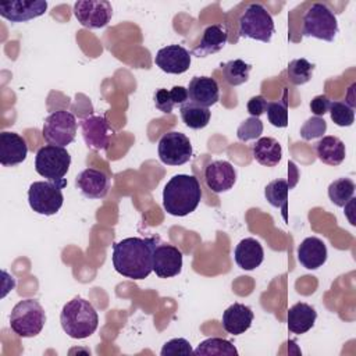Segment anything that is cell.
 Instances as JSON below:
<instances>
[{"mask_svg":"<svg viewBox=\"0 0 356 356\" xmlns=\"http://www.w3.org/2000/svg\"><path fill=\"white\" fill-rule=\"evenodd\" d=\"M327 131V122L321 117H310L306 120V122L300 127V136L305 140H312L316 138H320Z\"/></svg>","mask_w":356,"mask_h":356,"instance_id":"36","label":"cell"},{"mask_svg":"<svg viewBox=\"0 0 356 356\" xmlns=\"http://www.w3.org/2000/svg\"><path fill=\"white\" fill-rule=\"evenodd\" d=\"M338 31L335 14L323 3L312 4L303 15V36L332 42Z\"/></svg>","mask_w":356,"mask_h":356,"instance_id":"7","label":"cell"},{"mask_svg":"<svg viewBox=\"0 0 356 356\" xmlns=\"http://www.w3.org/2000/svg\"><path fill=\"white\" fill-rule=\"evenodd\" d=\"M353 193L355 182L350 178H338L328 186V197L338 207H345L353 197Z\"/></svg>","mask_w":356,"mask_h":356,"instance_id":"31","label":"cell"},{"mask_svg":"<svg viewBox=\"0 0 356 356\" xmlns=\"http://www.w3.org/2000/svg\"><path fill=\"white\" fill-rule=\"evenodd\" d=\"M74 15L85 28H104L111 21L113 7L106 0H78L74 4Z\"/></svg>","mask_w":356,"mask_h":356,"instance_id":"11","label":"cell"},{"mask_svg":"<svg viewBox=\"0 0 356 356\" xmlns=\"http://www.w3.org/2000/svg\"><path fill=\"white\" fill-rule=\"evenodd\" d=\"M182 270V252L168 243H160L153 252V271L160 278L175 277Z\"/></svg>","mask_w":356,"mask_h":356,"instance_id":"13","label":"cell"},{"mask_svg":"<svg viewBox=\"0 0 356 356\" xmlns=\"http://www.w3.org/2000/svg\"><path fill=\"white\" fill-rule=\"evenodd\" d=\"M159 157L167 165H182L192 157V145L189 138L177 131L164 134L159 140Z\"/></svg>","mask_w":356,"mask_h":356,"instance_id":"10","label":"cell"},{"mask_svg":"<svg viewBox=\"0 0 356 356\" xmlns=\"http://www.w3.org/2000/svg\"><path fill=\"white\" fill-rule=\"evenodd\" d=\"M221 68H222V75L227 83L231 86H239L249 79L252 65L245 63L241 58H236L225 64H221Z\"/></svg>","mask_w":356,"mask_h":356,"instance_id":"30","label":"cell"},{"mask_svg":"<svg viewBox=\"0 0 356 356\" xmlns=\"http://www.w3.org/2000/svg\"><path fill=\"white\" fill-rule=\"evenodd\" d=\"M267 100L261 96V95H257V96H253L249 99L248 102V113L250 114V117H260L261 114L266 113V108H267Z\"/></svg>","mask_w":356,"mask_h":356,"instance_id":"39","label":"cell"},{"mask_svg":"<svg viewBox=\"0 0 356 356\" xmlns=\"http://www.w3.org/2000/svg\"><path fill=\"white\" fill-rule=\"evenodd\" d=\"M314 71V64L309 63L306 58H295L288 64V79L293 85H305L312 79Z\"/></svg>","mask_w":356,"mask_h":356,"instance_id":"32","label":"cell"},{"mask_svg":"<svg viewBox=\"0 0 356 356\" xmlns=\"http://www.w3.org/2000/svg\"><path fill=\"white\" fill-rule=\"evenodd\" d=\"M228 40V29L221 24L209 25L202 35L200 43L192 50V54L196 57H207L220 51Z\"/></svg>","mask_w":356,"mask_h":356,"instance_id":"22","label":"cell"},{"mask_svg":"<svg viewBox=\"0 0 356 356\" xmlns=\"http://www.w3.org/2000/svg\"><path fill=\"white\" fill-rule=\"evenodd\" d=\"M179 113H181V118H182L184 124L192 129L204 128L209 124L210 115H211V113L207 107L195 104L189 100L186 103L181 104Z\"/></svg>","mask_w":356,"mask_h":356,"instance_id":"28","label":"cell"},{"mask_svg":"<svg viewBox=\"0 0 356 356\" xmlns=\"http://www.w3.org/2000/svg\"><path fill=\"white\" fill-rule=\"evenodd\" d=\"M46 313L35 299L19 300L11 310L10 327L22 338L36 337L44 327Z\"/></svg>","mask_w":356,"mask_h":356,"instance_id":"4","label":"cell"},{"mask_svg":"<svg viewBox=\"0 0 356 356\" xmlns=\"http://www.w3.org/2000/svg\"><path fill=\"white\" fill-rule=\"evenodd\" d=\"M320 161L328 165H339L346 156L345 143L337 136H323L314 146Z\"/></svg>","mask_w":356,"mask_h":356,"instance_id":"25","label":"cell"},{"mask_svg":"<svg viewBox=\"0 0 356 356\" xmlns=\"http://www.w3.org/2000/svg\"><path fill=\"white\" fill-rule=\"evenodd\" d=\"M28 146L25 139L15 134L4 131L0 134V164L14 167L26 159Z\"/></svg>","mask_w":356,"mask_h":356,"instance_id":"18","label":"cell"},{"mask_svg":"<svg viewBox=\"0 0 356 356\" xmlns=\"http://www.w3.org/2000/svg\"><path fill=\"white\" fill-rule=\"evenodd\" d=\"M200 199V184L196 177L188 174L174 175L163 191V207L175 217H185L195 211Z\"/></svg>","mask_w":356,"mask_h":356,"instance_id":"2","label":"cell"},{"mask_svg":"<svg viewBox=\"0 0 356 356\" xmlns=\"http://www.w3.org/2000/svg\"><path fill=\"white\" fill-rule=\"evenodd\" d=\"M76 188L88 199H103L110 189V178L96 168H85L75 178Z\"/></svg>","mask_w":356,"mask_h":356,"instance_id":"17","label":"cell"},{"mask_svg":"<svg viewBox=\"0 0 356 356\" xmlns=\"http://www.w3.org/2000/svg\"><path fill=\"white\" fill-rule=\"evenodd\" d=\"M239 36L268 43L274 33L271 14L259 3L249 4L239 17Z\"/></svg>","mask_w":356,"mask_h":356,"instance_id":"6","label":"cell"},{"mask_svg":"<svg viewBox=\"0 0 356 356\" xmlns=\"http://www.w3.org/2000/svg\"><path fill=\"white\" fill-rule=\"evenodd\" d=\"M317 312L313 306L298 302L288 310V330L296 335L307 332L316 323Z\"/></svg>","mask_w":356,"mask_h":356,"instance_id":"24","label":"cell"},{"mask_svg":"<svg viewBox=\"0 0 356 356\" xmlns=\"http://www.w3.org/2000/svg\"><path fill=\"white\" fill-rule=\"evenodd\" d=\"M296 182H289L286 179L278 178L271 181L264 188V197L266 200L277 209H281L282 217L285 221H288V193L291 188H293Z\"/></svg>","mask_w":356,"mask_h":356,"instance_id":"27","label":"cell"},{"mask_svg":"<svg viewBox=\"0 0 356 356\" xmlns=\"http://www.w3.org/2000/svg\"><path fill=\"white\" fill-rule=\"evenodd\" d=\"M331 100L325 95H317L310 102V110L316 117H323L325 113H328Z\"/></svg>","mask_w":356,"mask_h":356,"instance_id":"40","label":"cell"},{"mask_svg":"<svg viewBox=\"0 0 356 356\" xmlns=\"http://www.w3.org/2000/svg\"><path fill=\"white\" fill-rule=\"evenodd\" d=\"M153 100H154V106L157 110H160L161 113H165V114H170L174 108V102H172V97H171V93L170 90L167 89H157L154 92V96H153Z\"/></svg>","mask_w":356,"mask_h":356,"instance_id":"38","label":"cell"},{"mask_svg":"<svg viewBox=\"0 0 356 356\" xmlns=\"http://www.w3.org/2000/svg\"><path fill=\"white\" fill-rule=\"evenodd\" d=\"M71 156L65 147L56 145L42 146L35 156V170L49 181H61L68 172Z\"/></svg>","mask_w":356,"mask_h":356,"instance_id":"8","label":"cell"},{"mask_svg":"<svg viewBox=\"0 0 356 356\" xmlns=\"http://www.w3.org/2000/svg\"><path fill=\"white\" fill-rule=\"evenodd\" d=\"M47 10L44 0H14L0 4V15L11 22H25L43 15Z\"/></svg>","mask_w":356,"mask_h":356,"instance_id":"14","label":"cell"},{"mask_svg":"<svg viewBox=\"0 0 356 356\" xmlns=\"http://www.w3.org/2000/svg\"><path fill=\"white\" fill-rule=\"evenodd\" d=\"M65 185V179L32 182L28 189V202L31 209L43 216L56 214L63 206L64 196L61 189Z\"/></svg>","mask_w":356,"mask_h":356,"instance_id":"5","label":"cell"},{"mask_svg":"<svg viewBox=\"0 0 356 356\" xmlns=\"http://www.w3.org/2000/svg\"><path fill=\"white\" fill-rule=\"evenodd\" d=\"M234 259L239 268L246 271L254 270L263 263V259H264L263 246L254 238H245L236 245L234 250Z\"/></svg>","mask_w":356,"mask_h":356,"instance_id":"23","label":"cell"},{"mask_svg":"<svg viewBox=\"0 0 356 356\" xmlns=\"http://www.w3.org/2000/svg\"><path fill=\"white\" fill-rule=\"evenodd\" d=\"M254 160L266 167H274L281 161L282 147L274 138H259L252 147Z\"/></svg>","mask_w":356,"mask_h":356,"instance_id":"26","label":"cell"},{"mask_svg":"<svg viewBox=\"0 0 356 356\" xmlns=\"http://www.w3.org/2000/svg\"><path fill=\"white\" fill-rule=\"evenodd\" d=\"M85 145L95 150H106L110 143L113 129L103 115H89L79 122Z\"/></svg>","mask_w":356,"mask_h":356,"instance_id":"12","label":"cell"},{"mask_svg":"<svg viewBox=\"0 0 356 356\" xmlns=\"http://www.w3.org/2000/svg\"><path fill=\"white\" fill-rule=\"evenodd\" d=\"M171 97L174 104H184L189 100V95H188V89L184 86H174L171 90Z\"/></svg>","mask_w":356,"mask_h":356,"instance_id":"41","label":"cell"},{"mask_svg":"<svg viewBox=\"0 0 356 356\" xmlns=\"http://www.w3.org/2000/svg\"><path fill=\"white\" fill-rule=\"evenodd\" d=\"M154 63L167 74H184L191 67V53L181 44H170L156 53Z\"/></svg>","mask_w":356,"mask_h":356,"instance_id":"15","label":"cell"},{"mask_svg":"<svg viewBox=\"0 0 356 356\" xmlns=\"http://www.w3.org/2000/svg\"><path fill=\"white\" fill-rule=\"evenodd\" d=\"M261 134H263V122L257 117H249L243 120L236 129V136L242 142L257 139Z\"/></svg>","mask_w":356,"mask_h":356,"instance_id":"35","label":"cell"},{"mask_svg":"<svg viewBox=\"0 0 356 356\" xmlns=\"http://www.w3.org/2000/svg\"><path fill=\"white\" fill-rule=\"evenodd\" d=\"M193 349L189 343V341H186L185 338H172L170 341H167L163 348L160 355L161 356H170V355H192Z\"/></svg>","mask_w":356,"mask_h":356,"instance_id":"37","label":"cell"},{"mask_svg":"<svg viewBox=\"0 0 356 356\" xmlns=\"http://www.w3.org/2000/svg\"><path fill=\"white\" fill-rule=\"evenodd\" d=\"M268 122L277 128H285L288 125V90L284 89L281 100L267 103Z\"/></svg>","mask_w":356,"mask_h":356,"instance_id":"33","label":"cell"},{"mask_svg":"<svg viewBox=\"0 0 356 356\" xmlns=\"http://www.w3.org/2000/svg\"><path fill=\"white\" fill-rule=\"evenodd\" d=\"M188 95H189V102L209 108L210 106L218 102L220 88L214 78L193 76L188 86Z\"/></svg>","mask_w":356,"mask_h":356,"instance_id":"19","label":"cell"},{"mask_svg":"<svg viewBox=\"0 0 356 356\" xmlns=\"http://www.w3.org/2000/svg\"><path fill=\"white\" fill-rule=\"evenodd\" d=\"M60 323L68 337L74 339H83L96 331L99 316L89 300L75 296L63 306Z\"/></svg>","mask_w":356,"mask_h":356,"instance_id":"3","label":"cell"},{"mask_svg":"<svg viewBox=\"0 0 356 356\" xmlns=\"http://www.w3.org/2000/svg\"><path fill=\"white\" fill-rule=\"evenodd\" d=\"M253 317V312L249 306L242 303H232L222 313V328L231 335H241L250 328Z\"/></svg>","mask_w":356,"mask_h":356,"instance_id":"20","label":"cell"},{"mask_svg":"<svg viewBox=\"0 0 356 356\" xmlns=\"http://www.w3.org/2000/svg\"><path fill=\"white\" fill-rule=\"evenodd\" d=\"M159 238H125L113 245V266L127 278L143 280L153 271V252Z\"/></svg>","mask_w":356,"mask_h":356,"instance_id":"1","label":"cell"},{"mask_svg":"<svg viewBox=\"0 0 356 356\" xmlns=\"http://www.w3.org/2000/svg\"><path fill=\"white\" fill-rule=\"evenodd\" d=\"M204 179L210 191L214 193H222L235 185L236 171L229 161L216 160L207 164L204 170Z\"/></svg>","mask_w":356,"mask_h":356,"instance_id":"16","label":"cell"},{"mask_svg":"<svg viewBox=\"0 0 356 356\" xmlns=\"http://www.w3.org/2000/svg\"><path fill=\"white\" fill-rule=\"evenodd\" d=\"M76 128L78 122L72 113L67 110H57L46 117L42 135L49 145L65 147L75 139Z\"/></svg>","mask_w":356,"mask_h":356,"instance_id":"9","label":"cell"},{"mask_svg":"<svg viewBox=\"0 0 356 356\" xmlns=\"http://www.w3.org/2000/svg\"><path fill=\"white\" fill-rule=\"evenodd\" d=\"M298 259L307 270H317L327 261V246L317 236L305 238L298 248Z\"/></svg>","mask_w":356,"mask_h":356,"instance_id":"21","label":"cell"},{"mask_svg":"<svg viewBox=\"0 0 356 356\" xmlns=\"http://www.w3.org/2000/svg\"><path fill=\"white\" fill-rule=\"evenodd\" d=\"M328 111L331 120L338 127H350L355 121V111L345 102H331Z\"/></svg>","mask_w":356,"mask_h":356,"instance_id":"34","label":"cell"},{"mask_svg":"<svg viewBox=\"0 0 356 356\" xmlns=\"http://www.w3.org/2000/svg\"><path fill=\"white\" fill-rule=\"evenodd\" d=\"M196 356H236V348L222 338H207L193 350Z\"/></svg>","mask_w":356,"mask_h":356,"instance_id":"29","label":"cell"}]
</instances>
